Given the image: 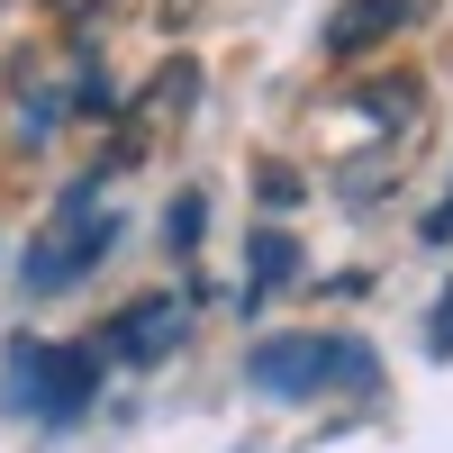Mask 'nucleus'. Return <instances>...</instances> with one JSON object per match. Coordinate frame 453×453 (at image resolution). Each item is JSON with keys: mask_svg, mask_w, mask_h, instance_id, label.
<instances>
[{"mask_svg": "<svg viewBox=\"0 0 453 453\" xmlns=\"http://www.w3.org/2000/svg\"><path fill=\"white\" fill-rule=\"evenodd\" d=\"M181 335H191V309H181V299H136V309H119L100 326L91 354H109V363H164Z\"/></svg>", "mask_w": 453, "mask_h": 453, "instance_id": "20e7f679", "label": "nucleus"}, {"mask_svg": "<svg viewBox=\"0 0 453 453\" xmlns=\"http://www.w3.org/2000/svg\"><path fill=\"white\" fill-rule=\"evenodd\" d=\"M290 273H299V245L281 236V226H263V236L245 245V309H254V299H273Z\"/></svg>", "mask_w": 453, "mask_h": 453, "instance_id": "423d86ee", "label": "nucleus"}, {"mask_svg": "<svg viewBox=\"0 0 453 453\" xmlns=\"http://www.w3.org/2000/svg\"><path fill=\"white\" fill-rule=\"evenodd\" d=\"M109 245H119V218L91 209V191H73V200L55 209V226L27 245V290H64V281H82Z\"/></svg>", "mask_w": 453, "mask_h": 453, "instance_id": "7ed1b4c3", "label": "nucleus"}, {"mask_svg": "<svg viewBox=\"0 0 453 453\" xmlns=\"http://www.w3.org/2000/svg\"><path fill=\"white\" fill-rule=\"evenodd\" d=\"M100 390V354L91 345H10V372H0V408H19L36 426H73Z\"/></svg>", "mask_w": 453, "mask_h": 453, "instance_id": "f03ea898", "label": "nucleus"}, {"mask_svg": "<svg viewBox=\"0 0 453 453\" xmlns=\"http://www.w3.org/2000/svg\"><path fill=\"white\" fill-rule=\"evenodd\" d=\"M245 381L263 399H326V390H372L381 381V354L363 335H263L245 354Z\"/></svg>", "mask_w": 453, "mask_h": 453, "instance_id": "f257e3e1", "label": "nucleus"}, {"mask_svg": "<svg viewBox=\"0 0 453 453\" xmlns=\"http://www.w3.org/2000/svg\"><path fill=\"white\" fill-rule=\"evenodd\" d=\"M418 19V0H345V10L326 19V55H363V46H381L390 27Z\"/></svg>", "mask_w": 453, "mask_h": 453, "instance_id": "39448f33", "label": "nucleus"}, {"mask_svg": "<svg viewBox=\"0 0 453 453\" xmlns=\"http://www.w3.org/2000/svg\"><path fill=\"white\" fill-rule=\"evenodd\" d=\"M426 345H435V354H453V299H444V309L426 318Z\"/></svg>", "mask_w": 453, "mask_h": 453, "instance_id": "6e6552de", "label": "nucleus"}, {"mask_svg": "<svg viewBox=\"0 0 453 453\" xmlns=\"http://www.w3.org/2000/svg\"><path fill=\"white\" fill-rule=\"evenodd\" d=\"M200 218H209V209H200V191H181V200H173V218H164V236H173V245H200Z\"/></svg>", "mask_w": 453, "mask_h": 453, "instance_id": "0eeeda50", "label": "nucleus"}]
</instances>
